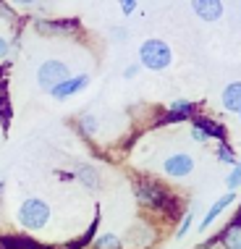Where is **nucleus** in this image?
I'll return each instance as SVG.
<instances>
[{
  "mask_svg": "<svg viewBox=\"0 0 241 249\" xmlns=\"http://www.w3.org/2000/svg\"><path fill=\"white\" fill-rule=\"evenodd\" d=\"M5 3H8L11 8H32V5H37L39 0H5Z\"/></svg>",
  "mask_w": 241,
  "mask_h": 249,
  "instance_id": "obj_25",
  "label": "nucleus"
},
{
  "mask_svg": "<svg viewBox=\"0 0 241 249\" xmlns=\"http://www.w3.org/2000/svg\"><path fill=\"white\" fill-rule=\"evenodd\" d=\"M73 181H79V186H84L86 192H100L103 189V173L95 163H79L73 168Z\"/></svg>",
  "mask_w": 241,
  "mask_h": 249,
  "instance_id": "obj_9",
  "label": "nucleus"
},
{
  "mask_svg": "<svg viewBox=\"0 0 241 249\" xmlns=\"http://www.w3.org/2000/svg\"><path fill=\"white\" fill-rule=\"evenodd\" d=\"M118 5H120V11L126 13V16H131L134 11H137V5H139V0H118Z\"/></svg>",
  "mask_w": 241,
  "mask_h": 249,
  "instance_id": "obj_24",
  "label": "nucleus"
},
{
  "mask_svg": "<svg viewBox=\"0 0 241 249\" xmlns=\"http://www.w3.org/2000/svg\"><path fill=\"white\" fill-rule=\"evenodd\" d=\"M55 218V210L42 197H24L16 207V223L24 233H45Z\"/></svg>",
  "mask_w": 241,
  "mask_h": 249,
  "instance_id": "obj_2",
  "label": "nucleus"
},
{
  "mask_svg": "<svg viewBox=\"0 0 241 249\" xmlns=\"http://www.w3.org/2000/svg\"><path fill=\"white\" fill-rule=\"evenodd\" d=\"M69 76H71V69H69L66 60L50 58V60H42V66L37 69V84H39V89H42V92H50L52 87H58L60 82H66Z\"/></svg>",
  "mask_w": 241,
  "mask_h": 249,
  "instance_id": "obj_6",
  "label": "nucleus"
},
{
  "mask_svg": "<svg viewBox=\"0 0 241 249\" xmlns=\"http://www.w3.org/2000/svg\"><path fill=\"white\" fill-rule=\"evenodd\" d=\"M236 199H239V197H236V192H223V194H220V197H218L215 202H212L210 207H207V213L202 215V220H199L197 231H199V233L210 231V228L215 226V223H218L220 218H223L225 213H228V207H231Z\"/></svg>",
  "mask_w": 241,
  "mask_h": 249,
  "instance_id": "obj_7",
  "label": "nucleus"
},
{
  "mask_svg": "<svg viewBox=\"0 0 241 249\" xmlns=\"http://www.w3.org/2000/svg\"><path fill=\"white\" fill-rule=\"evenodd\" d=\"M191 11L197 13V18L212 24V21H220L223 18V0H191Z\"/></svg>",
  "mask_w": 241,
  "mask_h": 249,
  "instance_id": "obj_11",
  "label": "nucleus"
},
{
  "mask_svg": "<svg viewBox=\"0 0 241 249\" xmlns=\"http://www.w3.org/2000/svg\"><path fill=\"white\" fill-rule=\"evenodd\" d=\"M160 236H163V228H157V220L142 218L126 231V236H120V241H123V249H152Z\"/></svg>",
  "mask_w": 241,
  "mask_h": 249,
  "instance_id": "obj_3",
  "label": "nucleus"
},
{
  "mask_svg": "<svg viewBox=\"0 0 241 249\" xmlns=\"http://www.w3.org/2000/svg\"><path fill=\"white\" fill-rule=\"evenodd\" d=\"M113 37H116L118 42H123V39H126V29H113Z\"/></svg>",
  "mask_w": 241,
  "mask_h": 249,
  "instance_id": "obj_27",
  "label": "nucleus"
},
{
  "mask_svg": "<svg viewBox=\"0 0 241 249\" xmlns=\"http://www.w3.org/2000/svg\"><path fill=\"white\" fill-rule=\"evenodd\" d=\"M134 199L139 202V207L144 210V218L152 220H173L181 213L178 194L171 192V186H165L155 176H137L131 181Z\"/></svg>",
  "mask_w": 241,
  "mask_h": 249,
  "instance_id": "obj_1",
  "label": "nucleus"
},
{
  "mask_svg": "<svg viewBox=\"0 0 241 249\" xmlns=\"http://www.w3.org/2000/svg\"><path fill=\"white\" fill-rule=\"evenodd\" d=\"M239 118H241V113H239Z\"/></svg>",
  "mask_w": 241,
  "mask_h": 249,
  "instance_id": "obj_29",
  "label": "nucleus"
},
{
  "mask_svg": "<svg viewBox=\"0 0 241 249\" xmlns=\"http://www.w3.org/2000/svg\"><path fill=\"white\" fill-rule=\"evenodd\" d=\"M220 107L231 116L241 113V82H231L223 87V95H220Z\"/></svg>",
  "mask_w": 241,
  "mask_h": 249,
  "instance_id": "obj_13",
  "label": "nucleus"
},
{
  "mask_svg": "<svg viewBox=\"0 0 241 249\" xmlns=\"http://www.w3.org/2000/svg\"><path fill=\"white\" fill-rule=\"evenodd\" d=\"M8 58H11V39L5 35H0V63H5Z\"/></svg>",
  "mask_w": 241,
  "mask_h": 249,
  "instance_id": "obj_23",
  "label": "nucleus"
},
{
  "mask_svg": "<svg viewBox=\"0 0 241 249\" xmlns=\"http://www.w3.org/2000/svg\"><path fill=\"white\" fill-rule=\"evenodd\" d=\"M173 63V50L165 39H144L142 48H139V66L150 71H165L168 66Z\"/></svg>",
  "mask_w": 241,
  "mask_h": 249,
  "instance_id": "obj_4",
  "label": "nucleus"
},
{
  "mask_svg": "<svg viewBox=\"0 0 241 249\" xmlns=\"http://www.w3.org/2000/svg\"><path fill=\"white\" fill-rule=\"evenodd\" d=\"M86 87H89V76L86 73H79V76H69L66 82H60L58 87H52L50 95L58 100V103H63V100H69L73 95H79V92H84Z\"/></svg>",
  "mask_w": 241,
  "mask_h": 249,
  "instance_id": "obj_10",
  "label": "nucleus"
},
{
  "mask_svg": "<svg viewBox=\"0 0 241 249\" xmlns=\"http://www.w3.org/2000/svg\"><path fill=\"white\" fill-rule=\"evenodd\" d=\"M89 249H123V241H120L118 233H113V231H105V233H100V236L92 239V244Z\"/></svg>",
  "mask_w": 241,
  "mask_h": 249,
  "instance_id": "obj_18",
  "label": "nucleus"
},
{
  "mask_svg": "<svg viewBox=\"0 0 241 249\" xmlns=\"http://www.w3.org/2000/svg\"><path fill=\"white\" fill-rule=\"evenodd\" d=\"M3 197H5V181H0V202H3Z\"/></svg>",
  "mask_w": 241,
  "mask_h": 249,
  "instance_id": "obj_28",
  "label": "nucleus"
},
{
  "mask_svg": "<svg viewBox=\"0 0 241 249\" xmlns=\"http://www.w3.org/2000/svg\"><path fill=\"white\" fill-rule=\"evenodd\" d=\"M137 73H139V63H131L129 69L123 71V79H134V76H137Z\"/></svg>",
  "mask_w": 241,
  "mask_h": 249,
  "instance_id": "obj_26",
  "label": "nucleus"
},
{
  "mask_svg": "<svg viewBox=\"0 0 241 249\" xmlns=\"http://www.w3.org/2000/svg\"><path fill=\"white\" fill-rule=\"evenodd\" d=\"M194 226H197V213H194V207H186V213L178 218L176 223V231H173V239L176 241H184L189 233L194 231Z\"/></svg>",
  "mask_w": 241,
  "mask_h": 249,
  "instance_id": "obj_17",
  "label": "nucleus"
},
{
  "mask_svg": "<svg viewBox=\"0 0 241 249\" xmlns=\"http://www.w3.org/2000/svg\"><path fill=\"white\" fill-rule=\"evenodd\" d=\"M220 244H223V249H241V218H233L225 223L223 228H220Z\"/></svg>",
  "mask_w": 241,
  "mask_h": 249,
  "instance_id": "obj_14",
  "label": "nucleus"
},
{
  "mask_svg": "<svg viewBox=\"0 0 241 249\" xmlns=\"http://www.w3.org/2000/svg\"><path fill=\"white\" fill-rule=\"evenodd\" d=\"M34 29L39 35H69V32L79 29V21H48V18H39V21H34Z\"/></svg>",
  "mask_w": 241,
  "mask_h": 249,
  "instance_id": "obj_15",
  "label": "nucleus"
},
{
  "mask_svg": "<svg viewBox=\"0 0 241 249\" xmlns=\"http://www.w3.org/2000/svg\"><path fill=\"white\" fill-rule=\"evenodd\" d=\"M241 189V160L231 165L228 176H225V192H239Z\"/></svg>",
  "mask_w": 241,
  "mask_h": 249,
  "instance_id": "obj_20",
  "label": "nucleus"
},
{
  "mask_svg": "<svg viewBox=\"0 0 241 249\" xmlns=\"http://www.w3.org/2000/svg\"><path fill=\"white\" fill-rule=\"evenodd\" d=\"M191 249H223V244H220V236L215 233V236H207L205 241H199V244L191 247Z\"/></svg>",
  "mask_w": 241,
  "mask_h": 249,
  "instance_id": "obj_21",
  "label": "nucleus"
},
{
  "mask_svg": "<svg viewBox=\"0 0 241 249\" xmlns=\"http://www.w3.org/2000/svg\"><path fill=\"white\" fill-rule=\"evenodd\" d=\"M191 124H197L199 129L210 137V142H228V129H225V124H220V121L210 118V116H194Z\"/></svg>",
  "mask_w": 241,
  "mask_h": 249,
  "instance_id": "obj_12",
  "label": "nucleus"
},
{
  "mask_svg": "<svg viewBox=\"0 0 241 249\" xmlns=\"http://www.w3.org/2000/svg\"><path fill=\"white\" fill-rule=\"evenodd\" d=\"M194 116H197V105H194L191 100H186V97H178L168 105V110H165V116L160 121H163V126L165 124H186V121H191Z\"/></svg>",
  "mask_w": 241,
  "mask_h": 249,
  "instance_id": "obj_8",
  "label": "nucleus"
},
{
  "mask_svg": "<svg viewBox=\"0 0 241 249\" xmlns=\"http://www.w3.org/2000/svg\"><path fill=\"white\" fill-rule=\"evenodd\" d=\"M215 160H218V163H223V165H233L239 160V155H236V150H233V144L218 142L215 144Z\"/></svg>",
  "mask_w": 241,
  "mask_h": 249,
  "instance_id": "obj_19",
  "label": "nucleus"
},
{
  "mask_svg": "<svg viewBox=\"0 0 241 249\" xmlns=\"http://www.w3.org/2000/svg\"><path fill=\"white\" fill-rule=\"evenodd\" d=\"M189 134H191V139H194L197 144H210V137H207V134L199 129L197 124H191V131H189Z\"/></svg>",
  "mask_w": 241,
  "mask_h": 249,
  "instance_id": "obj_22",
  "label": "nucleus"
},
{
  "mask_svg": "<svg viewBox=\"0 0 241 249\" xmlns=\"http://www.w3.org/2000/svg\"><path fill=\"white\" fill-rule=\"evenodd\" d=\"M194 168H197L194 155L181 152V150L165 155V158L160 160V173H163V178H168V181H184V178H189L191 173H194Z\"/></svg>",
  "mask_w": 241,
  "mask_h": 249,
  "instance_id": "obj_5",
  "label": "nucleus"
},
{
  "mask_svg": "<svg viewBox=\"0 0 241 249\" xmlns=\"http://www.w3.org/2000/svg\"><path fill=\"white\" fill-rule=\"evenodd\" d=\"M76 129H79V134H82L84 139L95 142L97 134H100V118H97V113H82L79 121H76Z\"/></svg>",
  "mask_w": 241,
  "mask_h": 249,
  "instance_id": "obj_16",
  "label": "nucleus"
}]
</instances>
